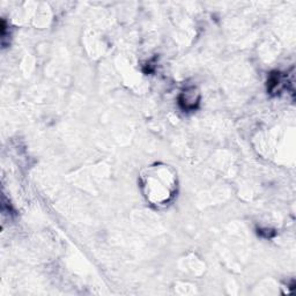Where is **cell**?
Masks as SVG:
<instances>
[{"instance_id":"cell-1","label":"cell","mask_w":296,"mask_h":296,"mask_svg":"<svg viewBox=\"0 0 296 296\" xmlns=\"http://www.w3.org/2000/svg\"><path fill=\"white\" fill-rule=\"evenodd\" d=\"M179 103L180 105H184L183 107L184 109L186 110L194 109L195 106L199 103V94L195 91L194 88L186 89L182 95H180Z\"/></svg>"}]
</instances>
